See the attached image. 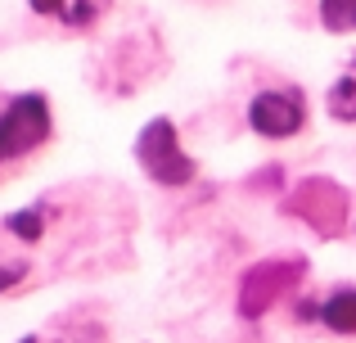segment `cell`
<instances>
[{
  "instance_id": "6da1fadb",
  "label": "cell",
  "mask_w": 356,
  "mask_h": 343,
  "mask_svg": "<svg viewBox=\"0 0 356 343\" xmlns=\"http://www.w3.org/2000/svg\"><path fill=\"white\" fill-rule=\"evenodd\" d=\"M136 163L140 172L149 176L163 190H185V185L199 176V163L190 159V150L181 145V131H176L172 118H149L136 136Z\"/></svg>"
},
{
  "instance_id": "7a4b0ae2",
  "label": "cell",
  "mask_w": 356,
  "mask_h": 343,
  "mask_svg": "<svg viewBox=\"0 0 356 343\" xmlns=\"http://www.w3.org/2000/svg\"><path fill=\"white\" fill-rule=\"evenodd\" d=\"M280 212L293 217V221H302V226H312L316 235L334 239V235L348 230L352 194L343 190L339 181H330V176H302V181L280 199Z\"/></svg>"
},
{
  "instance_id": "3957f363",
  "label": "cell",
  "mask_w": 356,
  "mask_h": 343,
  "mask_svg": "<svg viewBox=\"0 0 356 343\" xmlns=\"http://www.w3.org/2000/svg\"><path fill=\"white\" fill-rule=\"evenodd\" d=\"M302 276H307V257L302 253H280V257L252 262L248 271L239 276V294H235L239 317L243 321H261L280 298H289V294L302 285Z\"/></svg>"
},
{
  "instance_id": "277c9868",
  "label": "cell",
  "mask_w": 356,
  "mask_h": 343,
  "mask_svg": "<svg viewBox=\"0 0 356 343\" xmlns=\"http://www.w3.org/2000/svg\"><path fill=\"white\" fill-rule=\"evenodd\" d=\"M54 131V113H50V99L27 90V95H14L5 109H0V168L23 154L41 150Z\"/></svg>"
},
{
  "instance_id": "5b68a950",
  "label": "cell",
  "mask_w": 356,
  "mask_h": 343,
  "mask_svg": "<svg viewBox=\"0 0 356 343\" xmlns=\"http://www.w3.org/2000/svg\"><path fill=\"white\" fill-rule=\"evenodd\" d=\"M243 122L261 141H293L307 127V95L298 86H266L248 99Z\"/></svg>"
},
{
  "instance_id": "8992f818",
  "label": "cell",
  "mask_w": 356,
  "mask_h": 343,
  "mask_svg": "<svg viewBox=\"0 0 356 343\" xmlns=\"http://www.w3.org/2000/svg\"><path fill=\"white\" fill-rule=\"evenodd\" d=\"M321 326L339 339L356 335V285H339L321 298Z\"/></svg>"
},
{
  "instance_id": "52a82bcc",
  "label": "cell",
  "mask_w": 356,
  "mask_h": 343,
  "mask_svg": "<svg viewBox=\"0 0 356 343\" xmlns=\"http://www.w3.org/2000/svg\"><path fill=\"white\" fill-rule=\"evenodd\" d=\"M325 113L334 122H356V54L348 68L330 81V90H325Z\"/></svg>"
},
{
  "instance_id": "ba28073f",
  "label": "cell",
  "mask_w": 356,
  "mask_h": 343,
  "mask_svg": "<svg viewBox=\"0 0 356 343\" xmlns=\"http://www.w3.org/2000/svg\"><path fill=\"white\" fill-rule=\"evenodd\" d=\"M45 226H50V208L45 203H32V208H18L5 217V230L14 239H23V244H36L45 235Z\"/></svg>"
},
{
  "instance_id": "9c48e42d",
  "label": "cell",
  "mask_w": 356,
  "mask_h": 343,
  "mask_svg": "<svg viewBox=\"0 0 356 343\" xmlns=\"http://www.w3.org/2000/svg\"><path fill=\"white\" fill-rule=\"evenodd\" d=\"M316 18L330 36H352L356 32V0H316Z\"/></svg>"
},
{
  "instance_id": "30bf717a",
  "label": "cell",
  "mask_w": 356,
  "mask_h": 343,
  "mask_svg": "<svg viewBox=\"0 0 356 343\" xmlns=\"http://www.w3.org/2000/svg\"><path fill=\"white\" fill-rule=\"evenodd\" d=\"M108 9H113V0H63L59 23L72 27V32H86V27H95Z\"/></svg>"
},
{
  "instance_id": "8fae6325",
  "label": "cell",
  "mask_w": 356,
  "mask_h": 343,
  "mask_svg": "<svg viewBox=\"0 0 356 343\" xmlns=\"http://www.w3.org/2000/svg\"><path fill=\"white\" fill-rule=\"evenodd\" d=\"M27 271H32V262H23V257H18V262H0V294H9L14 285H23Z\"/></svg>"
},
{
  "instance_id": "7c38bea8",
  "label": "cell",
  "mask_w": 356,
  "mask_h": 343,
  "mask_svg": "<svg viewBox=\"0 0 356 343\" xmlns=\"http://www.w3.org/2000/svg\"><path fill=\"white\" fill-rule=\"evenodd\" d=\"M293 321H302V326L321 321V298H293Z\"/></svg>"
},
{
  "instance_id": "4fadbf2b",
  "label": "cell",
  "mask_w": 356,
  "mask_h": 343,
  "mask_svg": "<svg viewBox=\"0 0 356 343\" xmlns=\"http://www.w3.org/2000/svg\"><path fill=\"white\" fill-rule=\"evenodd\" d=\"M261 185H284V172H280V168H266V172L248 176V190H252V194H257Z\"/></svg>"
},
{
  "instance_id": "5bb4252c",
  "label": "cell",
  "mask_w": 356,
  "mask_h": 343,
  "mask_svg": "<svg viewBox=\"0 0 356 343\" xmlns=\"http://www.w3.org/2000/svg\"><path fill=\"white\" fill-rule=\"evenodd\" d=\"M32 5V14H41V18H59L63 14V0H27Z\"/></svg>"
}]
</instances>
